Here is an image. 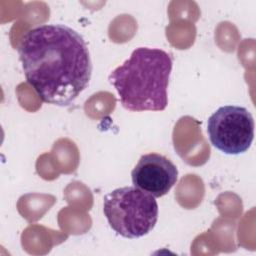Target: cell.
<instances>
[{
    "mask_svg": "<svg viewBox=\"0 0 256 256\" xmlns=\"http://www.w3.org/2000/svg\"><path fill=\"white\" fill-rule=\"evenodd\" d=\"M18 54L27 82L45 103L68 106L90 82L88 46L66 25L42 24L27 31Z\"/></svg>",
    "mask_w": 256,
    "mask_h": 256,
    "instance_id": "1",
    "label": "cell"
},
{
    "mask_svg": "<svg viewBox=\"0 0 256 256\" xmlns=\"http://www.w3.org/2000/svg\"><path fill=\"white\" fill-rule=\"evenodd\" d=\"M172 58L157 48H136L108 80L116 89L122 106L133 112L162 111L168 105L167 88Z\"/></svg>",
    "mask_w": 256,
    "mask_h": 256,
    "instance_id": "2",
    "label": "cell"
},
{
    "mask_svg": "<svg viewBox=\"0 0 256 256\" xmlns=\"http://www.w3.org/2000/svg\"><path fill=\"white\" fill-rule=\"evenodd\" d=\"M103 212L110 227L125 238H139L150 231L158 220V204L151 194L135 187H120L103 200Z\"/></svg>",
    "mask_w": 256,
    "mask_h": 256,
    "instance_id": "3",
    "label": "cell"
},
{
    "mask_svg": "<svg viewBox=\"0 0 256 256\" xmlns=\"http://www.w3.org/2000/svg\"><path fill=\"white\" fill-rule=\"evenodd\" d=\"M254 120L247 108L236 105L219 107L207 122L211 144L219 151L238 155L246 152L254 139Z\"/></svg>",
    "mask_w": 256,
    "mask_h": 256,
    "instance_id": "4",
    "label": "cell"
},
{
    "mask_svg": "<svg viewBox=\"0 0 256 256\" xmlns=\"http://www.w3.org/2000/svg\"><path fill=\"white\" fill-rule=\"evenodd\" d=\"M131 177L135 187L159 198L166 195L176 184L178 169L164 155L148 153L140 157L131 172Z\"/></svg>",
    "mask_w": 256,
    "mask_h": 256,
    "instance_id": "5",
    "label": "cell"
}]
</instances>
